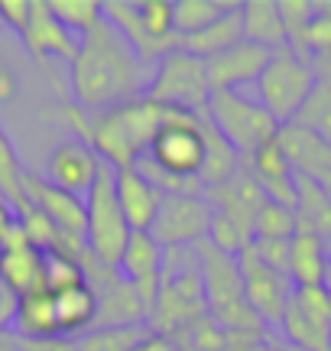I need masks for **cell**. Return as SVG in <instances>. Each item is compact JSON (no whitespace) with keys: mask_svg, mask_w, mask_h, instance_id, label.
<instances>
[{"mask_svg":"<svg viewBox=\"0 0 331 351\" xmlns=\"http://www.w3.org/2000/svg\"><path fill=\"white\" fill-rule=\"evenodd\" d=\"M289 244L293 241H254L250 247H254V254L267 263L269 270L289 276Z\"/></svg>","mask_w":331,"mask_h":351,"instance_id":"obj_37","label":"cell"},{"mask_svg":"<svg viewBox=\"0 0 331 351\" xmlns=\"http://www.w3.org/2000/svg\"><path fill=\"white\" fill-rule=\"evenodd\" d=\"M176 114L178 111L163 108V104H153V101H146V98L127 101V104H120V108L94 114L91 147H94V153L101 156L104 163H111L114 169L133 166L143 153L150 150L156 130H159L169 117H176Z\"/></svg>","mask_w":331,"mask_h":351,"instance_id":"obj_2","label":"cell"},{"mask_svg":"<svg viewBox=\"0 0 331 351\" xmlns=\"http://www.w3.org/2000/svg\"><path fill=\"white\" fill-rule=\"evenodd\" d=\"M46 3H49L52 16H55L68 33H75L78 39L104 20V3L101 0H46Z\"/></svg>","mask_w":331,"mask_h":351,"instance_id":"obj_29","label":"cell"},{"mask_svg":"<svg viewBox=\"0 0 331 351\" xmlns=\"http://www.w3.org/2000/svg\"><path fill=\"white\" fill-rule=\"evenodd\" d=\"M243 163H247V169L254 173L256 182H276V179H293L295 176L293 166H289V160H286V153H282V147L276 143V140L263 143V147H260L254 156H247Z\"/></svg>","mask_w":331,"mask_h":351,"instance_id":"obj_34","label":"cell"},{"mask_svg":"<svg viewBox=\"0 0 331 351\" xmlns=\"http://www.w3.org/2000/svg\"><path fill=\"white\" fill-rule=\"evenodd\" d=\"M23 46L33 52L42 65L52 62V59L72 62L78 52V36L68 33V29L52 16L46 0H33V20H29V29H26V36H23Z\"/></svg>","mask_w":331,"mask_h":351,"instance_id":"obj_16","label":"cell"},{"mask_svg":"<svg viewBox=\"0 0 331 351\" xmlns=\"http://www.w3.org/2000/svg\"><path fill=\"white\" fill-rule=\"evenodd\" d=\"M276 143L282 147V153H286V160H289L295 176L321 179L325 173H331V143L321 140L315 130L289 121V124H280Z\"/></svg>","mask_w":331,"mask_h":351,"instance_id":"obj_17","label":"cell"},{"mask_svg":"<svg viewBox=\"0 0 331 351\" xmlns=\"http://www.w3.org/2000/svg\"><path fill=\"white\" fill-rule=\"evenodd\" d=\"M55 315H59V332L65 339L85 335L98 326V293L91 289V283L55 293Z\"/></svg>","mask_w":331,"mask_h":351,"instance_id":"obj_25","label":"cell"},{"mask_svg":"<svg viewBox=\"0 0 331 351\" xmlns=\"http://www.w3.org/2000/svg\"><path fill=\"white\" fill-rule=\"evenodd\" d=\"M23 160H20V153L13 147L10 134L3 130L0 124V195L10 202L13 208H23L26 199H23Z\"/></svg>","mask_w":331,"mask_h":351,"instance_id":"obj_30","label":"cell"},{"mask_svg":"<svg viewBox=\"0 0 331 351\" xmlns=\"http://www.w3.org/2000/svg\"><path fill=\"white\" fill-rule=\"evenodd\" d=\"M150 163L172 176H195L204 166V137H202V114H182L169 117L156 130L150 150L143 153Z\"/></svg>","mask_w":331,"mask_h":351,"instance_id":"obj_7","label":"cell"},{"mask_svg":"<svg viewBox=\"0 0 331 351\" xmlns=\"http://www.w3.org/2000/svg\"><path fill=\"white\" fill-rule=\"evenodd\" d=\"M237 43H243V23H241V3H234L221 20L202 29V33H195V36H185L178 39V49L189 52V56H198V59H215L221 52L234 49Z\"/></svg>","mask_w":331,"mask_h":351,"instance_id":"obj_21","label":"cell"},{"mask_svg":"<svg viewBox=\"0 0 331 351\" xmlns=\"http://www.w3.org/2000/svg\"><path fill=\"white\" fill-rule=\"evenodd\" d=\"M312 10H315V16L331 20V0H312Z\"/></svg>","mask_w":331,"mask_h":351,"instance_id":"obj_45","label":"cell"},{"mask_svg":"<svg viewBox=\"0 0 331 351\" xmlns=\"http://www.w3.org/2000/svg\"><path fill=\"white\" fill-rule=\"evenodd\" d=\"M0 199H3V195H0Z\"/></svg>","mask_w":331,"mask_h":351,"instance_id":"obj_49","label":"cell"},{"mask_svg":"<svg viewBox=\"0 0 331 351\" xmlns=\"http://www.w3.org/2000/svg\"><path fill=\"white\" fill-rule=\"evenodd\" d=\"M13 225H16V208H13L7 199H0V241L10 234Z\"/></svg>","mask_w":331,"mask_h":351,"instance_id":"obj_42","label":"cell"},{"mask_svg":"<svg viewBox=\"0 0 331 351\" xmlns=\"http://www.w3.org/2000/svg\"><path fill=\"white\" fill-rule=\"evenodd\" d=\"M85 212H88V241L91 254L98 257V263H104L107 270H117L120 254L130 241V225L124 218V208L117 202V186H114V166L101 163V173L94 179L91 192L85 195Z\"/></svg>","mask_w":331,"mask_h":351,"instance_id":"obj_5","label":"cell"},{"mask_svg":"<svg viewBox=\"0 0 331 351\" xmlns=\"http://www.w3.org/2000/svg\"><path fill=\"white\" fill-rule=\"evenodd\" d=\"M319 182H321V189H325V195L331 199V173H325V176L319 179Z\"/></svg>","mask_w":331,"mask_h":351,"instance_id":"obj_46","label":"cell"},{"mask_svg":"<svg viewBox=\"0 0 331 351\" xmlns=\"http://www.w3.org/2000/svg\"><path fill=\"white\" fill-rule=\"evenodd\" d=\"M140 20L146 33L163 43V46H178L176 39V7L172 0H140Z\"/></svg>","mask_w":331,"mask_h":351,"instance_id":"obj_33","label":"cell"},{"mask_svg":"<svg viewBox=\"0 0 331 351\" xmlns=\"http://www.w3.org/2000/svg\"><path fill=\"white\" fill-rule=\"evenodd\" d=\"M202 137H204V166L198 179H202L204 189L224 186V182H230L237 176L241 156H237V150L230 147L228 140L221 137V130L208 121V114H202Z\"/></svg>","mask_w":331,"mask_h":351,"instance_id":"obj_24","label":"cell"},{"mask_svg":"<svg viewBox=\"0 0 331 351\" xmlns=\"http://www.w3.org/2000/svg\"><path fill=\"white\" fill-rule=\"evenodd\" d=\"M312 72H315V78H319V82H328L331 85V52L328 56H319V59H312Z\"/></svg>","mask_w":331,"mask_h":351,"instance_id":"obj_43","label":"cell"},{"mask_svg":"<svg viewBox=\"0 0 331 351\" xmlns=\"http://www.w3.org/2000/svg\"><path fill=\"white\" fill-rule=\"evenodd\" d=\"M299 225L295 212L282 208L276 202H263L254 215V241H293Z\"/></svg>","mask_w":331,"mask_h":351,"instance_id":"obj_31","label":"cell"},{"mask_svg":"<svg viewBox=\"0 0 331 351\" xmlns=\"http://www.w3.org/2000/svg\"><path fill=\"white\" fill-rule=\"evenodd\" d=\"M23 351H78L75 339L52 335V339H23Z\"/></svg>","mask_w":331,"mask_h":351,"instance_id":"obj_39","label":"cell"},{"mask_svg":"<svg viewBox=\"0 0 331 351\" xmlns=\"http://www.w3.org/2000/svg\"><path fill=\"white\" fill-rule=\"evenodd\" d=\"M16 88H20L16 72H13L10 65H0V104H7V101L16 98Z\"/></svg>","mask_w":331,"mask_h":351,"instance_id":"obj_40","label":"cell"},{"mask_svg":"<svg viewBox=\"0 0 331 351\" xmlns=\"http://www.w3.org/2000/svg\"><path fill=\"white\" fill-rule=\"evenodd\" d=\"M295 225L306 234H319L321 241L331 234V199L325 195L319 179L295 176Z\"/></svg>","mask_w":331,"mask_h":351,"instance_id":"obj_26","label":"cell"},{"mask_svg":"<svg viewBox=\"0 0 331 351\" xmlns=\"http://www.w3.org/2000/svg\"><path fill=\"white\" fill-rule=\"evenodd\" d=\"M211 218H215V212L204 202V195H163L150 234L166 251L189 247V244H198L202 238H208Z\"/></svg>","mask_w":331,"mask_h":351,"instance_id":"obj_8","label":"cell"},{"mask_svg":"<svg viewBox=\"0 0 331 351\" xmlns=\"http://www.w3.org/2000/svg\"><path fill=\"white\" fill-rule=\"evenodd\" d=\"M0 351H23V339H20L13 328L0 332Z\"/></svg>","mask_w":331,"mask_h":351,"instance_id":"obj_44","label":"cell"},{"mask_svg":"<svg viewBox=\"0 0 331 351\" xmlns=\"http://www.w3.org/2000/svg\"><path fill=\"white\" fill-rule=\"evenodd\" d=\"M241 23H243V39L260 46V49L276 52V49H282V46H289L276 0H243Z\"/></svg>","mask_w":331,"mask_h":351,"instance_id":"obj_22","label":"cell"},{"mask_svg":"<svg viewBox=\"0 0 331 351\" xmlns=\"http://www.w3.org/2000/svg\"><path fill=\"white\" fill-rule=\"evenodd\" d=\"M176 39L195 36L221 20L234 7V0H176Z\"/></svg>","mask_w":331,"mask_h":351,"instance_id":"obj_28","label":"cell"},{"mask_svg":"<svg viewBox=\"0 0 331 351\" xmlns=\"http://www.w3.org/2000/svg\"><path fill=\"white\" fill-rule=\"evenodd\" d=\"M293 124H302L308 130H315L321 140L331 143V85L319 82L312 88V95L306 98V104L299 108V114L293 117Z\"/></svg>","mask_w":331,"mask_h":351,"instance_id":"obj_32","label":"cell"},{"mask_svg":"<svg viewBox=\"0 0 331 351\" xmlns=\"http://www.w3.org/2000/svg\"><path fill=\"white\" fill-rule=\"evenodd\" d=\"M13 309H16V296L0 287V332H7L13 326Z\"/></svg>","mask_w":331,"mask_h":351,"instance_id":"obj_41","label":"cell"},{"mask_svg":"<svg viewBox=\"0 0 331 351\" xmlns=\"http://www.w3.org/2000/svg\"><path fill=\"white\" fill-rule=\"evenodd\" d=\"M328 254H325V241L319 234H306L295 231L293 244H289V283L295 289L321 287L325 274H328Z\"/></svg>","mask_w":331,"mask_h":351,"instance_id":"obj_23","label":"cell"},{"mask_svg":"<svg viewBox=\"0 0 331 351\" xmlns=\"http://www.w3.org/2000/svg\"><path fill=\"white\" fill-rule=\"evenodd\" d=\"M0 26H3V23H0Z\"/></svg>","mask_w":331,"mask_h":351,"instance_id":"obj_50","label":"cell"},{"mask_svg":"<svg viewBox=\"0 0 331 351\" xmlns=\"http://www.w3.org/2000/svg\"><path fill=\"white\" fill-rule=\"evenodd\" d=\"M237 261H241V274H243V300L254 306V313L267 326H280L295 289L289 283V276L269 270L267 263L254 254V247H247Z\"/></svg>","mask_w":331,"mask_h":351,"instance_id":"obj_9","label":"cell"},{"mask_svg":"<svg viewBox=\"0 0 331 351\" xmlns=\"http://www.w3.org/2000/svg\"><path fill=\"white\" fill-rule=\"evenodd\" d=\"M321 287L328 289V296H331V263H328V274H325V283H321Z\"/></svg>","mask_w":331,"mask_h":351,"instance_id":"obj_47","label":"cell"},{"mask_svg":"<svg viewBox=\"0 0 331 351\" xmlns=\"http://www.w3.org/2000/svg\"><path fill=\"white\" fill-rule=\"evenodd\" d=\"M195 254H198V267H202V287H204L208 313L243 300V274H241V261L234 254H224L208 238H202L195 244Z\"/></svg>","mask_w":331,"mask_h":351,"instance_id":"obj_12","label":"cell"},{"mask_svg":"<svg viewBox=\"0 0 331 351\" xmlns=\"http://www.w3.org/2000/svg\"><path fill=\"white\" fill-rule=\"evenodd\" d=\"M104 20L127 39V46L140 56L143 62H159L163 56L178 49V46L156 43V39L146 33V26H143V20H140V3H133V0H104Z\"/></svg>","mask_w":331,"mask_h":351,"instance_id":"obj_19","label":"cell"},{"mask_svg":"<svg viewBox=\"0 0 331 351\" xmlns=\"http://www.w3.org/2000/svg\"><path fill=\"white\" fill-rule=\"evenodd\" d=\"M208 121L221 130V137L237 150L241 160L254 156L263 143L276 140L280 134V121L243 91H211Z\"/></svg>","mask_w":331,"mask_h":351,"instance_id":"obj_4","label":"cell"},{"mask_svg":"<svg viewBox=\"0 0 331 351\" xmlns=\"http://www.w3.org/2000/svg\"><path fill=\"white\" fill-rule=\"evenodd\" d=\"M143 98L163 104V108H172V111L208 114V101H211L208 62L182 49H172L156 62V72L150 75Z\"/></svg>","mask_w":331,"mask_h":351,"instance_id":"obj_3","label":"cell"},{"mask_svg":"<svg viewBox=\"0 0 331 351\" xmlns=\"http://www.w3.org/2000/svg\"><path fill=\"white\" fill-rule=\"evenodd\" d=\"M88 276H85V267L72 257H62V254H46V287L49 293H65V289L85 287Z\"/></svg>","mask_w":331,"mask_h":351,"instance_id":"obj_35","label":"cell"},{"mask_svg":"<svg viewBox=\"0 0 331 351\" xmlns=\"http://www.w3.org/2000/svg\"><path fill=\"white\" fill-rule=\"evenodd\" d=\"M114 186H117V202L124 208L130 231H150L159 212V189L137 169V166H120L114 169Z\"/></svg>","mask_w":331,"mask_h":351,"instance_id":"obj_15","label":"cell"},{"mask_svg":"<svg viewBox=\"0 0 331 351\" xmlns=\"http://www.w3.org/2000/svg\"><path fill=\"white\" fill-rule=\"evenodd\" d=\"M68 82L78 108L101 114L143 98L150 75L143 59L127 46V39L107 20H101L78 39L75 59L68 62Z\"/></svg>","mask_w":331,"mask_h":351,"instance_id":"obj_1","label":"cell"},{"mask_svg":"<svg viewBox=\"0 0 331 351\" xmlns=\"http://www.w3.org/2000/svg\"><path fill=\"white\" fill-rule=\"evenodd\" d=\"M163 257H166V247H159V241L150 231H133L124 254H120V263H117V274L140 293V300L146 302V313H153L156 300H159Z\"/></svg>","mask_w":331,"mask_h":351,"instance_id":"obj_11","label":"cell"},{"mask_svg":"<svg viewBox=\"0 0 331 351\" xmlns=\"http://www.w3.org/2000/svg\"><path fill=\"white\" fill-rule=\"evenodd\" d=\"M276 7H280V20H282V29H286V39L293 43L308 23H312V0H276Z\"/></svg>","mask_w":331,"mask_h":351,"instance_id":"obj_36","label":"cell"},{"mask_svg":"<svg viewBox=\"0 0 331 351\" xmlns=\"http://www.w3.org/2000/svg\"><path fill=\"white\" fill-rule=\"evenodd\" d=\"M325 254H328V261H331V234L325 238Z\"/></svg>","mask_w":331,"mask_h":351,"instance_id":"obj_48","label":"cell"},{"mask_svg":"<svg viewBox=\"0 0 331 351\" xmlns=\"http://www.w3.org/2000/svg\"><path fill=\"white\" fill-rule=\"evenodd\" d=\"M13 332L20 339H52L59 332V315H55V293L49 287H39L26 296H16L13 309Z\"/></svg>","mask_w":331,"mask_h":351,"instance_id":"obj_20","label":"cell"},{"mask_svg":"<svg viewBox=\"0 0 331 351\" xmlns=\"http://www.w3.org/2000/svg\"><path fill=\"white\" fill-rule=\"evenodd\" d=\"M269 56H273L269 49H260V46L243 39L234 49L208 59L211 91H241V88H247V85H256V78L263 75Z\"/></svg>","mask_w":331,"mask_h":351,"instance_id":"obj_14","label":"cell"},{"mask_svg":"<svg viewBox=\"0 0 331 351\" xmlns=\"http://www.w3.org/2000/svg\"><path fill=\"white\" fill-rule=\"evenodd\" d=\"M101 163L104 160L94 153V147H88L85 140L72 137L49 153V160H46V179L55 182L59 189H65V192L85 199L91 192V186H94L98 173H101Z\"/></svg>","mask_w":331,"mask_h":351,"instance_id":"obj_13","label":"cell"},{"mask_svg":"<svg viewBox=\"0 0 331 351\" xmlns=\"http://www.w3.org/2000/svg\"><path fill=\"white\" fill-rule=\"evenodd\" d=\"M0 287L13 296H26L46 287V251L33 247L29 241L3 244L0 247Z\"/></svg>","mask_w":331,"mask_h":351,"instance_id":"obj_18","label":"cell"},{"mask_svg":"<svg viewBox=\"0 0 331 351\" xmlns=\"http://www.w3.org/2000/svg\"><path fill=\"white\" fill-rule=\"evenodd\" d=\"M156 332L150 326H94L78 335V351H140Z\"/></svg>","mask_w":331,"mask_h":351,"instance_id":"obj_27","label":"cell"},{"mask_svg":"<svg viewBox=\"0 0 331 351\" xmlns=\"http://www.w3.org/2000/svg\"><path fill=\"white\" fill-rule=\"evenodd\" d=\"M29 20H33V0H0V23H7L20 39L26 36Z\"/></svg>","mask_w":331,"mask_h":351,"instance_id":"obj_38","label":"cell"},{"mask_svg":"<svg viewBox=\"0 0 331 351\" xmlns=\"http://www.w3.org/2000/svg\"><path fill=\"white\" fill-rule=\"evenodd\" d=\"M319 85V78L312 72L306 59H299L289 46H282L269 56L263 75L256 78V101L267 108L280 124H289L299 108L306 104L312 88Z\"/></svg>","mask_w":331,"mask_h":351,"instance_id":"obj_6","label":"cell"},{"mask_svg":"<svg viewBox=\"0 0 331 351\" xmlns=\"http://www.w3.org/2000/svg\"><path fill=\"white\" fill-rule=\"evenodd\" d=\"M23 199L46 215L62 234L85 238V231H88V212H85V199H81V195H72V192L59 189L55 182H49L46 176L26 169L23 173Z\"/></svg>","mask_w":331,"mask_h":351,"instance_id":"obj_10","label":"cell"}]
</instances>
